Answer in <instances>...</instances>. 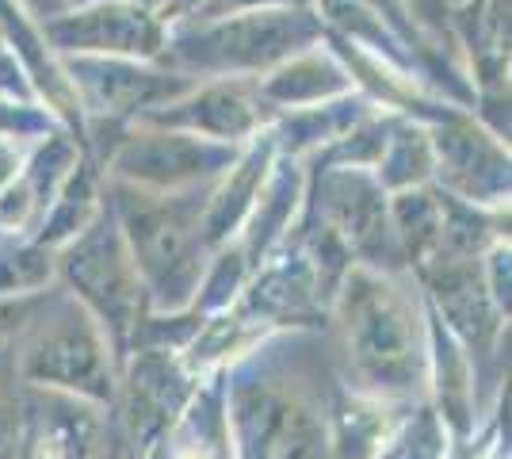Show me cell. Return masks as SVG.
Here are the masks:
<instances>
[{
  "label": "cell",
  "mask_w": 512,
  "mask_h": 459,
  "mask_svg": "<svg viewBox=\"0 0 512 459\" xmlns=\"http://www.w3.org/2000/svg\"><path fill=\"white\" fill-rule=\"evenodd\" d=\"M184 459H195V456H184Z\"/></svg>",
  "instance_id": "1"
}]
</instances>
